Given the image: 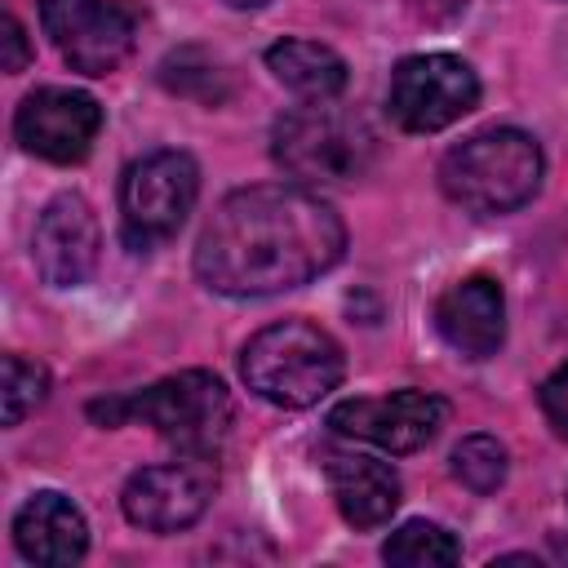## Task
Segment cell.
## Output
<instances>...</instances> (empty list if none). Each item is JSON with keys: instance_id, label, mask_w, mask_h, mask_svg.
<instances>
[{"instance_id": "obj_1", "label": "cell", "mask_w": 568, "mask_h": 568, "mask_svg": "<svg viewBox=\"0 0 568 568\" xmlns=\"http://www.w3.org/2000/svg\"><path fill=\"white\" fill-rule=\"evenodd\" d=\"M346 226L337 209L302 182L231 191L195 240V275L226 297H271L302 288L342 262Z\"/></svg>"}, {"instance_id": "obj_2", "label": "cell", "mask_w": 568, "mask_h": 568, "mask_svg": "<svg viewBox=\"0 0 568 568\" xmlns=\"http://www.w3.org/2000/svg\"><path fill=\"white\" fill-rule=\"evenodd\" d=\"M346 373L342 346L311 320H275L257 328L240 351V377L275 408H311L337 390Z\"/></svg>"}, {"instance_id": "obj_3", "label": "cell", "mask_w": 568, "mask_h": 568, "mask_svg": "<svg viewBox=\"0 0 568 568\" xmlns=\"http://www.w3.org/2000/svg\"><path fill=\"white\" fill-rule=\"evenodd\" d=\"M89 413L106 426L142 422L160 439H169L178 453L213 457V448L231 430V390L209 368H182L173 377H160L146 390H133L120 399H98V404H89Z\"/></svg>"}, {"instance_id": "obj_4", "label": "cell", "mask_w": 568, "mask_h": 568, "mask_svg": "<svg viewBox=\"0 0 568 568\" xmlns=\"http://www.w3.org/2000/svg\"><path fill=\"white\" fill-rule=\"evenodd\" d=\"M541 146L524 129H484L439 160V186L470 213H515L541 191Z\"/></svg>"}, {"instance_id": "obj_5", "label": "cell", "mask_w": 568, "mask_h": 568, "mask_svg": "<svg viewBox=\"0 0 568 568\" xmlns=\"http://www.w3.org/2000/svg\"><path fill=\"white\" fill-rule=\"evenodd\" d=\"M373 151H377L373 129L359 115L337 111L328 102L293 106L271 129V155H275V164L293 182H302V186L351 182V178H359L373 164Z\"/></svg>"}, {"instance_id": "obj_6", "label": "cell", "mask_w": 568, "mask_h": 568, "mask_svg": "<svg viewBox=\"0 0 568 568\" xmlns=\"http://www.w3.org/2000/svg\"><path fill=\"white\" fill-rule=\"evenodd\" d=\"M200 195V169L186 151H151L120 178V222L133 248H151L186 222Z\"/></svg>"}, {"instance_id": "obj_7", "label": "cell", "mask_w": 568, "mask_h": 568, "mask_svg": "<svg viewBox=\"0 0 568 568\" xmlns=\"http://www.w3.org/2000/svg\"><path fill=\"white\" fill-rule=\"evenodd\" d=\"M479 102V75L457 53H413L390 71L386 111L408 133H439Z\"/></svg>"}, {"instance_id": "obj_8", "label": "cell", "mask_w": 568, "mask_h": 568, "mask_svg": "<svg viewBox=\"0 0 568 568\" xmlns=\"http://www.w3.org/2000/svg\"><path fill=\"white\" fill-rule=\"evenodd\" d=\"M213 488H217L213 457L182 453L173 462L133 470L129 484H124V493H120V510H124V519L133 528H146V532H182V528H191L209 510Z\"/></svg>"}, {"instance_id": "obj_9", "label": "cell", "mask_w": 568, "mask_h": 568, "mask_svg": "<svg viewBox=\"0 0 568 568\" xmlns=\"http://www.w3.org/2000/svg\"><path fill=\"white\" fill-rule=\"evenodd\" d=\"M40 22L80 75H111L133 49V13L120 0H40Z\"/></svg>"}, {"instance_id": "obj_10", "label": "cell", "mask_w": 568, "mask_h": 568, "mask_svg": "<svg viewBox=\"0 0 568 568\" xmlns=\"http://www.w3.org/2000/svg\"><path fill=\"white\" fill-rule=\"evenodd\" d=\"M448 422V404L430 390H390V395H359L342 399L328 413V426L346 439H364L382 453H417L426 448L439 426Z\"/></svg>"}, {"instance_id": "obj_11", "label": "cell", "mask_w": 568, "mask_h": 568, "mask_svg": "<svg viewBox=\"0 0 568 568\" xmlns=\"http://www.w3.org/2000/svg\"><path fill=\"white\" fill-rule=\"evenodd\" d=\"M102 133V106L84 89H36L22 98L13 115V138L22 151L49 160V164H80Z\"/></svg>"}, {"instance_id": "obj_12", "label": "cell", "mask_w": 568, "mask_h": 568, "mask_svg": "<svg viewBox=\"0 0 568 568\" xmlns=\"http://www.w3.org/2000/svg\"><path fill=\"white\" fill-rule=\"evenodd\" d=\"M98 248H102V231H98V217H93L84 195L62 191L36 217L31 262H36L44 284H53V288L84 284L98 266Z\"/></svg>"}, {"instance_id": "obj_13", "label": "cell", "mask_w": 568, "mask_h": 568, "mask_svg": "<svg viewBox=\"0 0 568 568\" xmlns=\"http://www.w3.org/2000/svg\"><path fill=\"white\" fill-rule=\"evenodd\" d=\"M435 328L439 337L466 355V359H488L506 342V297L493 275H466L448 284L435 302Z\"/></svg>"}, {"instance_id": "obj_14", "label": "cell", "mask_w": 568, "mask_h": 568, "mask_svg": "<svg viewBox=\"0 0 568 568\" xmlns=\"http://www.w3.org/2000/svg\"><path fill=\"white\" fill-rule=\"evenodd\" d=\"M13 546L31 564L67 568V564L84 559L89 524H84V515H80V506L71 497L44 488V493H31L18 506V515H13Z\"/></svg>"}, {"instance_id": "obj_15", "label": "cell", "mask_w": 568, "mask_h": 568, "mask_svg": "<svg viewBox=\"0 0 568 568\" xmlns=\"http://www.w3.org/2000/svg\"><path fill=\"white\" fill-rule=\"evenodd\" d=\"M333 501L351 528H382L399 510V475L368 453H333L324 462Z\"/></svg>"}, {"instance_id": "obj_16", "label": "cell", "mask_w": 568, "mask_h": 568, "mask_svg": "<svg viewBox=\"0 0 568 568\" xmlns=\"http://www.w3.org/2000/svg\"><path fill=\"white\" fill-rule=\"evenodd\" d=\"M266 71L306 102H333L346 89V62L320 40H275L266 49Z\"/></svg>"}, {"instance_id": "obj_17", "label": "cell", "mask_w": 568, "mask_h": 568, "mask_svg": "<svg viewBox=\"0 0 568 568\" xmlns=\"http://www.w3.org/2000/svg\"><path fill=\"white\" fill-rule=\"evenodd\" d=\"M382 559L386 564H404V568H439V564H457L462 546H457V537L448 528H439L430 519H408L386 537Z\"/></svg>"}, {"instance_id": "obj_18", "label": "cell", "mask_w": 568, "mask_h": 568, "mask_svg": "<svg viewBox=\"0 0 568 568\" xmlns=\"http://www.w3.org/2000/svg\"><path fill=\"white\" fill-rule=\"evenodd\" d=\"M160 84L173 89V93H182V98H200L209 106L231 93L226 67L213 53H204V49H178V53H169L160 62Z\"/></svg>"}, {"instance_id": "obj_19", "label": "cell", "mask_w": 568, "mask_h": 568, "mask_svg": "<svg viewBox=\"0 0 568 568\" xmlns=\"http://www.w3.org/2000/svg\"><path fill=\"white\" fill-rule=\"evenodd\" d=\"M506 444L497 439V435H488V430H479V435H466L457 448H453V475L470 488V493H479V497H488V493H497L501 484H506Z\"/></svg>"}, {"instance_id": "obj_20", "label": "cell", "mask_w": 568, "mask_h": 568, "mask_svg": "<svg viewBox=\"0 0 568 568\" xmlns=\"http://www.w3.org/2000/svg\"><path fill=\"white\" fill-rule=\"evenodd\" d=\"M49 395V373L44 364L27 359V355H4V426H18L22 417H31Z\"/></svg>"}, {"instance_id": "obj_21", "label": "cell", "mask_w": 568, "mask_h": 568, "mask_svg": "<svg viewBox=\"0 0 568 568\" xmlns=\"http://www.w3.org/2000/svg\"><path fill=\"white\" fill-rule=\"evenodd\" d=\"M537 399H541V413H546V422L568 439V364H559L546 382H541V390H537Z\"/></svg>"}, {"instance_id": "obj_22", "label": "cell", "mask_w": 568, "mask_h": 568, "mask_svg": "<svg viewBox=\"0 0 568 568\" xmlns=\"http://www.w3.org/2000/svg\"><path fill=\"white\" fill-rule=\"evenodd\" d=\"M0 40H4V58L0 62H4L9 75H18L27 67V58H31V44H27V31H22V22L13 13L0 18Z\"/></svg>"}, {"instance_id": "obj_23", "label": "cell", "mask_w": 568, "mask_h": 568, "mask_svg": "<svg viewBox=\"0 0 568 568\" xmlns=\"http://www.w3.org/2000/svg\"><path fill=\"white\" fill-rule=\"evenodd\" d=\"M231 9H257V4H266V0H226Z\"/></svg>"}]
</instances>
